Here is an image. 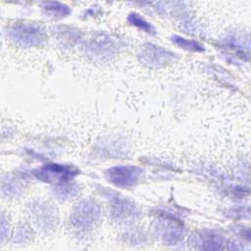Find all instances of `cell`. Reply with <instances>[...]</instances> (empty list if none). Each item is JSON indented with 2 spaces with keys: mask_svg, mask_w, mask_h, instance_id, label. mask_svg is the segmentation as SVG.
Here are the masks:
<instances>
[{
  "mask_svg": "<svg viewBox=\"0 0 251 251\" xmlns=\"http://www.w3.org/2000/svg\"><path fill=\"white\" fill-rule=\"evenodd\" d=\"M10 37L23 45H39L44 41V32L41 28L31 24L15 25L9 31Z\"/></svg>",
  "mask_w": 251,
  "mask_h": 251,
  "instance_id": "cell-1",
  "label": "cell"
},
{
  "mask_svg": "<svg viewBox=\"0 0 251 251\" xmlns=\"http://www.w3.org/2000/svg\"><path fill=\"white\" fill-rule=\"evenodd\" d=\"M128 21H129L132 25L138 26L139 28H141L142 30H144V31H146V32L154 33V31H155L154 27H153L148 22H146L144 19H142V18H141L139 15H137V14H131V15L128 17Z\"/></svg>",
  "mask_w": 251,
  "mask_h": 251,
  "instance_id": "cell-6",
  "label": "cell"
},
{
  "mask_svg": "<svg viewBox=\"0 0 251 251\" xmlns=\"http://www.w3.org/2000/svg\"><path fill=\"white\" fill-rule=\"evenodd\" d=\"M43 9L47 14L53 17H64L70 13V10L67 6L59 3V2H48L44 4Z\"/></svg>",
  "mask_w": 251,
  "mask_h": 251,
  "instance_id": "cell-5",
  "label": "cell"
},
{
  "mask_svg": "<svg viewBox=\"0 0 251 251\" xmlns=\"http://www.w3.org/2000/svg\"><path fill=\"white\" fill-rule=\"evenodd\" d=\"M107 175L114 184L121 187H130L140 180L142 170L135 166H118L111 168Z\"/></svg>",
  "mask_w": 251,
  "mask_h": 251,
  "instance_id": "cell-2",
  "label": "cell"
},
{
  "mask_svg": "<svg viewBox=\"0 0 251 251\" xmlns=\"http://www.w3.org/2000/svg\"><path fill=\"white\" fill-rule=\"evenodd\" d=\"M173 40L175 41V43H176L177 45H179L182 48H186V49H190V50H194V51H202L204 49L203 46H201L196 41L188 40V39H185L180 36H174Z\"/></svg>",
  "mask_w": 251,
  "mask_h": 251,
  "instance_id": "cell-7",
  "label": "cell"
},
{
  "mask_svg": "<svg viewBox=\"0 0 251 251\" xmlns=\"http://www.w3.org/2000/svg\"><path fill=\"white\" fill-rule=\"evenodd\" d=\"M75 174H76V171L71 167L52 164V165H46L45 167L40 169L38 177L42 179H47V180H54V179L68 180L69 178H72Z\"/></svg>",
  "mask_w": 251,
  "mask_h": 251,
  "instance_id": "cell-4",
  "label": "cell"
},
{
  "mask_svg": "<svg viewBox=\"0 0 251 251\" xmlns=\"http://www.w3.org/2000/svg\"><path fill=\"white\" fill-rule=\"evenodd\" d=\"M100 211L96 205L88 202L79 203L73 213L72 223L79 229L91 228L98 221Z\"/></svg>",
  "mask_w": 251,
  "mask_h": 251,
  "instance_id": "cell-3",
  "label": "cell"
}]
</instances>
